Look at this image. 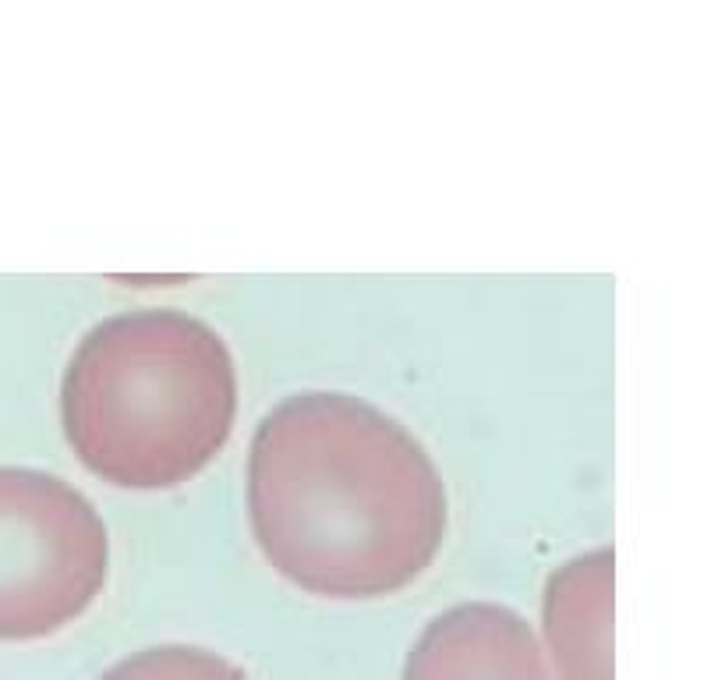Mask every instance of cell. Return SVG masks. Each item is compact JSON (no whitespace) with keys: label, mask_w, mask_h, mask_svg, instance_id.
Segmentation results:
<instances>
[{"label":"cell","mask_w":725,"mask_h":680,"mask_svg":"<svg viewBox=\"0 0 725 680\" xmlns=\"http://www.w3.org/2000/svg\"><path fill=\"white\" fill-rule=\"evenodd\" d=\"M404 680H552V673L528 620L495 603H464L425 628Z\"/></svg>","instance_id":"cell-4"},{"label":"cell","mask_w":725,"mask_h":680,"mask_svg":"<svg viewBox=\"0 0 725 680\" xmlns=\"http://www.w3.org/2000/svg\"><path fill=\"white\" fill-rule=\"evenodd\" d=\"M237 411L234 359L209 323L174 308L103 319L61 387L67 444L124 489H170L217 458Z\"/></svg>","instance_id":"cell-2"},{"label":"cell","mask_w":725,"mask_h":680,"mask_svg":"<svg viewBox=\"0 0 725 680\" xmlns=\"http://www.w3.org/2000/svg\"><path fill=\"white\" fill-rule=\"evenodd\" d=\"M103 518L64 478L0 467V642H28L78 620L103 592Z\"/></svg>","instance_id":"cell-3"},{"label":"cell","mask_w":725,"mask_h":680,"mask_svg":"<svg viewBox=\"0 0 725 680\" xmlns=\"http://www.w3.org/2000/svg\"><path fill=\"white\" fill-rule=\"evenodd\" d=\"M545 638L563 680H613V549H594L549 578Z\"/></svg>","instance_id":"cell-5"},{"label":"cell","mask_w":725,"mask_h":680,"mask_svg":"<svg viewBox=\"0 0 725 680\" xmlns=\"http://www.w3.org/2000/svg\"><path fill=\"white\" fill-rule=\"evenodd\" d=\"M99 680H248L241 666L206 648L163 645L121 659Z\"/></svg>","instance_id":"cell-6"},{"label":"cell","mask_w":725,"mask_h":680,"mask_svg":"<svg viewBox=\"0 0 725 680\" xmlns=\"http://www.w3.org/2000/svg\"><path fill=\"white\" fill-rule=\"evenodd\" d=\"M248 510L262 557L311 595L410 585L446 535V489L396 418L347 393H297L251 439Z\"/></svg>","instance_id":"cell-1"}]
</instances>
